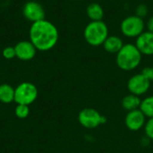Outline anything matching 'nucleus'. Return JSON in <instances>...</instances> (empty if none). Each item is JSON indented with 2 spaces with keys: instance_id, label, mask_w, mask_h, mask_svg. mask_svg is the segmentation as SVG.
Listing matches in <instances>:
<instances>
[{
  "instance_id": "f257e3e1",
  "label": "nucleus",
  "mask_w": 153,
  "mask_h": 153,
  "mask_svg": "<svg viewBox=\"0 0 153 153\" xmlns=\"http://www.w3.org/2000/svg\"><path fill=\"white\" fill-rule=\"evenodd\" d=\"M29 36L30 41L37 50L48 51L56 45L59 33L55 24L44 19L31 23Z\"/></svg>"
},
{
  "instance_id": "f03ea898",
  "label": "nucleus",
  "mask_w": 153,
  "mask_h": 153,
  "mask_svg": "<svg viewBox=\"0 0 153 153\" xmlns=\"http://www.w3.org/2000/svg\"><path fill=\"white\" fill-rule=\"evenodd\" d=\"M143 55L135 44L127 43L123 46L117 54L116 62L117 66L123 71H132L136 69L142 62Z\"/></svg>"
},
{
  "instance_id": "7ed1b4c3",
  "label": "nucleus",
  "mask_w": 153,
  "mask_h": 153,
  "mask_svg": "<svg viewBox=\"0 0 153 153\" xmlns=\"http://www.w3.org/2000/svg\"><path fill=\"white\" fill-rule=\"evenodd\" d=\"M108 35V27L103 21H91L83 30L85 41L92 47L103 45Z\"/></svg>"
},
{
  "instance_id": "20e7f679",
  "label": "nucleus",
  "mask_w": 153,
  "mask_h": 153,
  "mask_svg": "<svg viewBox=\"0 0 153 153\" xmlns=\"http://www.w3.org/2000/svg\"><path fill=\"white\" fill-rule=\"evenodd\" d=\"M145 27L146 23L144 20L135 14L126 17L120 23L121 33L129 39H136L143 31H145Z\"/></svg>"
},
{
  "instance_id": "39448f33",
  "label": "nucleus",
  "mask_w": 153,
  "mask_h": 153,
  "mask_svg": "<svg viewBox=\"0 0 153 153\" xmlns=\"http://www.w3.org/2000/svg\"><path fill=\"white\" fill-rule=\"evenodd\" d=\"M38 94V89L33 83L23 82L14 89V102L17 105L30 106L37 100Z\"/></svg>"
},
{
  "instance_id": "423d86ee",
  "label": "nucleus",
  "mask_w": 153,
  "mask_h": 153,
  "mask_svg": "<svg viewBox=\"0 0 153 153\" xmlns=\"http://www.w3.org/2000/svg\"><path fill=\"white\" fill-rule=\"evenodd\" d=\"M78 121L84 128L94 129L101 125H105L107 123V118L97 109L86 108L80 111L78 115Z\"/></svg>"
},
{
  "instance_id": "0eeeda50",
  "label": "nucleus",
  "mask_w": 153,
  "mask_h": 153,
  "mask_svg": "<svg viewBox=\"0 0 153 153\" xmlns=\"http://www.w3.org/2000/svg\"><path fill=\"white\" fill-rule=\"evenodd\" d=\"M150 87V80L142 73L133 75L127 82V89L129 92L136 96H142L145 94L149 91Z\"/></svg>"
},
{
  "instance_id": "6e6552de",
  "label": "nucleus",
  "mask_w": 153,
  "mask_h": 153,
  "mask_svg": "<svg viewBox=\"0 0 153 153\" xmlns=\"http://www.w3.org/2000/svg\"><path fill=\"white\" fill-rule=\"evenodd\" d=\"M23 16L30 22H35L45 19V10L44 7L38 2L29 1L22 8Z\"/></svg>"
},
{
  "instance_id": "1a4fd4ad",
  "label": "nucleus",
  "mask_w": 153,
  "mask_h": 153,
  "mask_svg": "<svg viewBox=\"0 0 153 153\" xmlns=\"http://www.w3.org/2000/svg\"><path fill=\"white\" fill-rule=\"evenodd\" d=\"M146 123V117L139 109L127 112L125 117V125L130 131L136 132L144 127Z\"/></svg>"
},
{
  "instance_id": "9d476101",
  "label": "nucleus",
  "mask_w": 153,
  "mask_h": 153,
  "mask_svg": "<svg viewBox=\"0 0 153 153\" xmlns=\"http://www.w3.org/2000/svg\"><path fill=\"white\" fill-rule=\"evenodd\" d=\"M16 57L22 61H30L34 58L37 49L30 40H22L14 46Z\"/></svg>"
},
{
  "instance_id": "9b49d317",
  "label": "nucleus",
  "mask_w": 153,
  "mask_h": 153,
  "mask_svg": "<svg viewBox=\"0 0 153 153\" xmlns=\"http://www.w3.org/2000/svg\"><path fill=\"white\" fill-rule=\"evenodd\" d=\"M135 46L144 56H153V32L143 31L136 38Z\"/></svg>"
},
{
  "instance_id": "f8f14e48",
  "label": "nucleus",
  "mask_w": 153,
  "mask_h": 153,
  "mask_svg": "<svg viewBox=\"0 0 153 153\" xmlns=\"http://www.w3.org/2000/svg\"><path fill=\"white\" fill-rule=\"evenodd\" d=\"M124 45L125 44L123 42V39L120 37L116 35H108L102 46L108 53L117 54Z\"/></svg>"
},
{
  "instance_id": "ddd939ff",
  "label": "nucleus",
  "mask_w": 153,
  "mask_h": 153,
  "mask_svg": "<svg viewBox=\"0 0 153 153\" xmlns=\"http://www.w3.org/2000/svg\"><path fill=\"white\" fill-rule=\"evenodd\" d=\"M141 102H142V100L140 99L139 96L129 93L128 95L125 96L122 99L121 106L125 110L129 112V111H132V110L139 109L140 106H141Z\"/></svg>"
},
{
  "instance_id": "4468645a",
  "label": "nucleus",
  "mask_w": 153,
  "mask_h": 153,
  "mask_svg": "<svg viewBox=\"0 0 153 153\" xmlns=\"http://www.w3.org/2000/svg\"><path fill=\"white\" fill-rule=\"evenodd\" d=\"M86 13L91 21H102L104 17V9L98 3H91L86 8Z\"/></svg>"
},
{
  "instance_id": "2eb2a0df",
  "label": "nucleus",
  "mask_w": 153,
  "mask_h": 153,
  "mask_svg": "<svg viewBox=\"0 0 153 153\" xmlns=\"http://www.w3.org/2000/svg\"><path fill=\"white\" fill-rule=\"evenodd\" d=\"M14 101V89L7 83L0 85V102L10 104Z\"/></svg>"
},
{
  "instance_id": "dca6fc26",
  "label": "nucleus",
  "mask_w": 153,
  "mask_h": 153,
  "mask_svg": "<svg viewBox=\"0 0 153 153\" xmlns=\"http://www.w3.org/2000/svg\"><path fill=\"white\" fill-rule=\"evenodd\" d=\"M140 110L144 114V116L148 118L153 117V95L146 97L142 100Z\"/></svg>"
},
{
  "instance_id": "f3484780",
  "label": "nucleus",
  "mask_w": 153,
  "mask_h": 153,
  "mask_svg": "<svg viewBox=\"0 0 153 153\" xmlns=\"http://www.w3.org/2000/svg\"><path fill=\"white\" fill-rule=\"evenodd\" d=\"M15 116L20 119H25L30 114V108L27 105H17L14 110Z\"/></svg>"
},
{
  "instance_id": "a211bd4d",
  "label": "nucleus",
  "mask_w": 153,
  "mask_h": 153,
  "mask_svg": "<svg viewBox=\"0 0 153 153\" xmlns=\"http://www.w3.org/2000/svg\"><path fill=\"white\" fill-rule=\"evenodd\" d=\"M135 15L141 17V18H144L145 16H147L148 13H149V9L146 4H139L136 7H135Z\"/></svg>"
},
{
  "instance_id": "6ab92c4d",
  "label": "nucleus",
  "mask_w": 153,
  "mask_h": 153,
  "mask_svg": "<svg viewBox=\"0 0 153 153\" xmlns=\"http://www.w3.org/2000/svg\"><path fill=\"white\" fill-rule=\"evenodd\" d=\"M144 132L147 138L153 141V117L149 118L144 126Z\"/></svg>"
},
{
  "instance_id": "aec40b11",
  "label": "nucleus",
  "mask_w": 153,
  "mask_h": 153,
  "mask_svg": "<svg viewBox=\"0 0 153 153\" xmlns=\"http://www.w3.org/2000/svg\"><path fill=\"white\" fill-rule=\"evenodd\" d=\"M2 55L5 59H13V57H16L14 47H5L3 49Z\"/></svg>"
},
{
  "instance_id": "412c9836",
  "label": "nucleus",
  "mask_w": 153,
  "mask_h": 153,
  "mask_svg": "<svg viewBox=\"0 0 153 153\" xmlns=\"http://www.w3.org/2000/svg\"><path fill=\"white\" fill-rule=\"evenodd\" d=\"M142 74L144 76H146L150 80L151 82H153V66H148V67L143 68L142 71Z\"/></svg>"
},
{
  "instance_id": "4be33fe9",
  "label": "nucleus",
  "mask_w": 153,
  "mask_h": 153,
  "mask_svg": "<svg viewBox=\"0 0 153 153\" xmlns=\"http://www.w3.org/2000/svg\"><path fill=\"white\" fill-rule=\"evenodd\" d=\"M146 27H147V30L153 32V16L150 17L146 22Z\"/></svg>"
}]
</instances>
